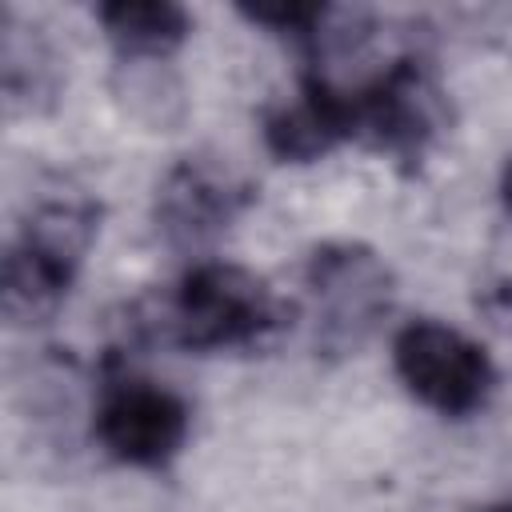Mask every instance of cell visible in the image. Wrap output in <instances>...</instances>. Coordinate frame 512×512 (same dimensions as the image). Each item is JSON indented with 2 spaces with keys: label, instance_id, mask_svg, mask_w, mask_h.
I'll use <instances>...</instances> for the list:
<instances>
[{
  "label": "cell",
  "instance_id": "obj_1",
  "mask_svg": "<svg viewBox=\"0 0 512 512\" xmlns=\"http://www.w3.org/2000/svg\"><path fill=\"white\" fill-rule=\"evenodd\" d=\"M288 304L244 264H196L156 312V332L188 352H236L272 340L288 324Z\"/></svg>",
  "mask_w": 512,
  "mask_h": 512
},
{
  "label": "cell",
  "instance_id": "obj_2",
  "mask_svg": "<svg viewBox=\"0 0 512 512\" xmlns=\"http://www.w3.org/2000/svg\"><path fill=\"white\" fill-rule=\"evenodd\" d=\"M96 232L100 204L84 196L36 204L4 252V316L44 324L64 304Z\"/></svg>",
  "mask_w": 512,
  "mask_h": 512
},
{
  "label": "cell",
  "instance_id": "obj_3",
  "mask_svg": "<svg viewBox=\"0 0 512 512\" xmlns=\"http://www.w3.org/2000/svg\"><path fill=\"white\" fill-rule=\"evenodd\" d=\"M356 140L400 160L420 164L452 128V100L428 56L404 52L368 84L352 88Z\"/></svg>",
  "mask_w": 512,
  "mask_h": 512
},
{
  "label": "cell",
  "instance_id": "obj_4",
  "mask_svg": "<svg viewBox=\"0 0 512 512\" xmlns=\"http://www.w3.org/2000/svg\"><path fill=\"white\" fill-rule=\"evenodd\" d=\"M304 288L316 312V344L324 352H356L396 304V272L360 240H324L304 260Z\"/></svg>",
  "mask_w": 512,
  "mask_h": 512
},
{
  "label": "cell",
  "instance_id": "obj_5",
  "mask_svg": "<svg viewBox=\"0 0 512 512\" xmlns=\"http://www.w3.org/2000/svg\"><path fill=\"white\" fill-rule=\"evenodd\" d=\"M392 364L400 384L440 416H472L496 392V364L480 340L444 324V320H412L392 340Z\"/></svg>",
  "mask_w": 512,
  "mask_h": 512
},
{
  "label": "cell",
  "instance_id": "obj_6",
  "mask_svg": "<svg viewBox=\"0 0 512 512\" xmlns=\"http://www.w3.org/2000/svg\"><path fill=\"white\" fill-rule=\"evenodd\" d=\"M92 432L100 448L128 468H168L188 444L192 412L180 392L124 372L100 388Z\"/></svg>",
  "mask_w": 512,
  "mask_h": 512
},
{
  "label": "cell",
  "instance_id": "obj_7",
  "mask_svg": "<svg viewBox=\"0 0 512 512\" xmlns=\"http://www.w3.org/2000/svg\"><path fill=\"white\" fill-rule=\"evenodd\" d=\"M256 188L216 156H188L156 188V228L172 248H204L220 240Z\"/></svg>",
  "mask_w": 512,
  "mask_h": 512
},
{
  "label": "cell",
  "instance_id": "obj_8",
  "mask_svg": "<svg viewBox=\"0 0 512 512\" xmlns=\"http://www.w3.org/2000/svg\"><path fill=\"white\" fill-rule=\"evenodd\" d=\"M348 140H356L352 88H340L320 72L264 116V144L284 164H312Z\"/></svg>",
  "mask_w": 512,
  "mask_h": 512
},
{
  "label": "cell",
  "instance_id": "obj_9",
  "mask_svg": "<svg viewBox=\"0 0 512 512\" xmlns=\"http://www.w3.org/2000/svg\"><path fill=\"white\" fill-rule=\"evenodd\" d=\"M0 84L8 116H40L56 104L64 88V60L56 44L32 20H20L16 8H4Z\"/></svg>",
  "mask_w": 512,
  "mask_h": 512
},
{
  "label": "cell",
  "instance_id": "obj_10",
  "mask_svg": "<svg viewBox=\"0 0 512 512\" xmlns=\"http://www.w3.org/2000/svg\"><path fill=\"white\" fill-rule=\"evenodd\" d=\"M120 64H164L192 32V16L172 0H108L96 8Z\"/></svg>",
  "mask_w": 512,
  "mask_h": 512
},
{
  "label": "cell",
  "instance_id": "obj_11",
  "mask_svg": "<svg viewBox=\"0 0 512 512\" xmlns=\"http://www.w3.org/2000/svg\"><path fill=\"white\" fill-rule=\"evenodd\" d=\"M500 200H504V208H508V216H512V156H508V164H504V172H500Z\"/></svg>",
  "mask_w": 512,
  "mask_h": 512
},
{
  "label": "cell",
  "instance_id": "obj_12",
  "mask_svg": "<svg viewBox=\"0 0 512 512\" xmlns=\"http://www.w3.org/2000/svg\"><path fill=\"white\" fill-rule=\"evenodd\" d=\"M484 512H512V504H492V508H484Z\"/></svg>",
  "mask_w": 512,
  "mask_h": 512
}]
</instances>
